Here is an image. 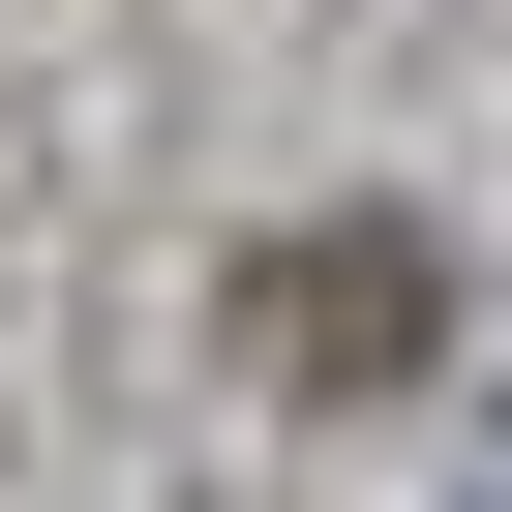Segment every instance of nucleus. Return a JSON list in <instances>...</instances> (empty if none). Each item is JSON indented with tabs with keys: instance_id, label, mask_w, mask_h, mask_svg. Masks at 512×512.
<instances>
[{
	"instance_id": "f257e3e1",
	"label": "nucleus",
	"mask_w": 512,
	"mask_h": 512,
	"mask_svg": "<svg viewBox=\"0 0 512 512\" xmlns=\"http://www.w3.org/2000/svg\"><path fill=\"white\" fill-rule=\"evenodd\" d=\"M482 512H512V482H482Z\"/></svg>"
}]
</instances>
